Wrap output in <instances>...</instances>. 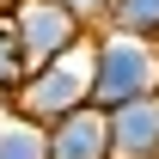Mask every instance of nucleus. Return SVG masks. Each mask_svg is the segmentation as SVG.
<instances>
[{"mask_svg": "<svg viewBox=\"0 0 159 159\" xmlns=\"http://www.w3.org/2000/svg\"><path fill=\"white\" fill-rule=\"evenodd\" d=\"M159 98V43L122 37V31H92V110H122V104Z\"/></svg>", "mask_w": 159, "mask_h": 159, "instance_id": "1", "label": "nucleus"}, {"mask_svg": "<svg viewBox=\"0 0 159 159\" xmlns=\"http://www.w3.org/2000/svg\"><path fill=\"white\" fill-rule=\"evenodd\" d=\"M6 104H12L19 116L43 122V129H55L61 116L86 110V104H92V37L80 43V49H67V55H55V61H43V67H31Z\"/></svg>", "mask_w": 159, "mask_h": 159, "instance_id": "2", "label": "nucleus"}, {"mask_svg": "<svg viewBox=\"0 0 159 159\" xmlns=\"http://www.w3.org/2000/svg\"><path fill=\"white\" fill-rule=\"evenodd\" d=\"M6 25H12V37H19L25 74L43 67V61H55V55H67V49H80V43L92 37V31H86L67 6H55V0H6Z\"/></svg>", "mask_w": 159, "mask_h": 159, "instance_id": "3", "label": "nucleus"}, {"mask_svg": "<svg viewBox=\"0 0 159 159\" xmlns=\"http://www.w3.org/2000/svg\"><path fill=\"white\" fill-rule=\"evenodd\" d=\"M49 159H110V116L104 110H74L49 129Z\"/></svg>", "mask_w": 159, "mask_h": 159, "instance_id": "4", "label": "nucleus"}, {"mask_svg": "<svg viewBox=\"0 0 159 159\" xmlns=\"http://www.w3.org/2000/svg\"><path fill=\"white\" fill-rule=\"evenodd\" d=\"M110 159H159V98L110 110Z\"/></svg>", "mask_w": 159, "mask_h": 159, "instance_id": "5", "label": "nucleus"}, {"mask_svg": "<svg viewBox=\"0 0 159 159\" xmlns=\"http://www.w3.org/2000/svg\"><path fill=\"white\" fill-rule=\"evenodd\" d=\"M0 159H49V129L0 98Z\"/></svg>", "mask_w": 159, "mask_h": 159, "instance_id": "6", "label": "nucleus"}, {"mask_svg": "<svg viewBox=\"0 0 159 159\" xmlns=\"http://www.w3.org/2000/svg\"><path fill=\"white\" fill-rule=\"evenodd\" d=\"M98 31H122V37H147V43H159V0H110Z\"/></svg>", "mask_w": 159, "mask_h": 159, "instance_id": "7", "label": "nucleus"}, {"mask_svg": "<svg viewBox=\"0 0 159 159\" xmlns=\"http://www.w3.org/2000/svg\"><path fill=\"white\" fill-rule=\"evenodd\" d=\"M25 80V55H19V37H12V25H6V6H0V98H12Z\"/></svg>", "mask_w": 159, "mask_h": 159, "instance_id": "8", "label": "nucleus"}, {"mask_svg": "<svg viewBox=\"0 0 159 159\" xmlns=\"http://www.w3.org/2000/svg\"><path fill=\"white\" fill-rule=\"evenodd\" d=\"M55 6H67V12H74L86 31H98V25H104V6H110V0H55Z\"/></svg>", "mask_w": 159, "mask_h": 159, "instance_id": "9", "label": "nucleus"}]
</instances>
